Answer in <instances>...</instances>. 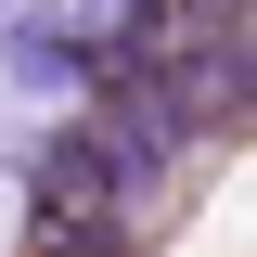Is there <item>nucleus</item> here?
<instances>
[{
	"mask_svg": "<svg viewBox=\"0 0 257 257\" xmlns=\"http://www.w3.org/2000/svg\"><path fill=\"white\" fill-rule=\"evenodd\" d=\"M116 180H128V142H116V128H64V142H39V206H52V219H64V206H103Z\"/></svg>",
	"mask_w": 257,
	"mask_h": 257,
	"instance_id": "nucleus-1",
	"label": "nucleus"
},
{
	"mask_svg": "<svg viewBox=\"0 0 257 257\" xmlns=\"http://www.w3.org/2000/svg\"><path fill=\"white\" fill-rule=\"evenodd\" d=\"M39 257H128V244H116V231L90 219V231H52V244H39Z\"/></svg>",
	"mask_w": 257,
	"mask_h": 257,
	"instance_id": "nucleus-2",
	"label": "nucleus"
}]
</instances>
